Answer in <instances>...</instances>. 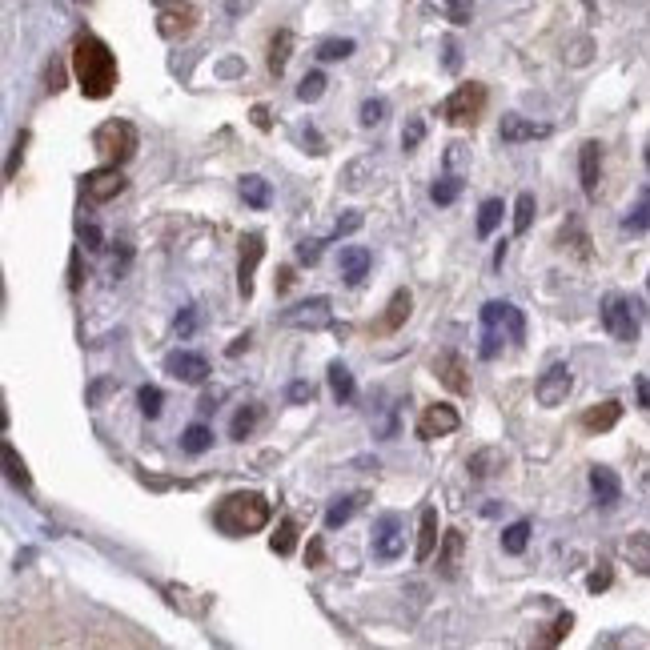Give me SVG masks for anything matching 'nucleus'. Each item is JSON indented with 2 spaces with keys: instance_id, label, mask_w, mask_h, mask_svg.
<instances>
[{
  "instance_id": "nucleus-38",
  "label": "nucleus",
  "mask_w": 650,
  "mask_h": 650,
  "mask_svg": "<svg viewBox=\"0 0 650 650\" xmlns=\"http://www.w3.org/2000/svg\"><path fill=\"white\" fill-rule=\"evenodd\" d=\"M534 209H538V205H534V193H522V197H518V205H514V233H518V237L530 229Z\"/></svg>"
},
{
  "instance_id": "nucleus-5",
  "label": "nucleus",
  "mask_w": 650,
  "mask_h": 650,
  "mask_svg": "<svg viewBox=\"0 0 650 650\" xmlns=\"http://www.w3.org/2000/svg\"><path fill=\"white\" fill-rule=\"evenodd\" d=\"M602 325L614 342H634L638 338V321H634V309L618 297V293H606L602 297Z\"/></svg>"
},
{
  "instance_id": "nucleus-48",
  "label": "nucleus",
  "mask_w": 650,
  "mask_h": 650,
  "mask_svg": "<svg viewBox=\"0 0 650 650\" xmlns=\"http://www.w3.org/2000/svg\"><path fill=\"white\" fill-rule=\"evenodd\" d=\"M422 137H426V125H422V121H410V125L402 129V149H418Z\"/></svg>"
},
{
  "instance_id": "nucleus-13",
  "label": "nucleus",
  "mask_w": 650,
  "mask_h": 650,
  "mask_svg": "<svg viewBox=\"0 0 650 650\" xmlns=\"http://www.w3.org/2000/svg\"><path fill=\"white\" fill-rule=\"evenodd\" d=\"M402 546H406L402 522H398V514H386V518L378 522V534H374V554H378L382 562H394V558L402 554Z\"/></svg>"
},
{
  "instance_id": "nucleus-2",
  "label": "nucleus",
  "mask_w": 650,
  "mask_h": 650,
  "mask_svg": "<svg viewBox=\"0 0 650 650\" xmlns=\"http://www.w3.org/2000/svg\"><path fill=\"white\" fill-rule=\"evenodd\" d=\"M269 522V502L261 494H229L221 506H217V526L233 538L241 534H253Z\"/></svg>"
},
{
  "instance_id": "nucleus-60",
  "label": "nucleus",
  "mask_w": 650,
  "mask_h": 650,
  "mask_svg": "<svg viewBox=\"0 0 650 650\" xmlns=\"http://www.w3.org/2000/svg\"><path fill=\"white\" fill-rule=\"evenodd\" d=\"M289 285H293V273H289V269H281V273H277V289H289Z\"/></svg>"
},
{
  "instance_id": "nucleus-29",
  "label": "nucleus",
  "mask_w": 650,
  "mask_h": 650,
  "mask_svg": "<svg viewBox=\"0 0 650 650\" xmlns=\"http://www.w3.org/2000/svg\"><path fill=\"white\" fill-rule=\"evenodd\" d=\"M622 550H626L630 566H638V570L650 574V534H630V538L622 542Z\"/></svg>"
},
{
  "instance_id": "nucleus-53",
  "label": "nucleus",
  "mask_w": 650,
  "mask_h": 650,
  "mask_svg": "<svg viewBox=\"0 0 650 650\" xmlns=\"http://www.w3.org/2000/svg\"><path fill=\"white\" fill-rule=\"evenodd\" d=\"M634 394H638V406H642V410H650V382H646V378H638V382H634Z\"/></svg>"
},
{
  "instance_id": "nucleus-42",
  "label": "nucleus",
  "mask_w": 650,
  "mask_h": 650,
  "mask_svg": "<svg viewBox=\"0 0 650 650\" xmlns=\"http://www.w3.org/2000/svg\"><path fill=\"white\" fill-rule=\"evenodd\" d=\"M446 5V17L454 21V25H470V17H474V0H442Z\"/></svg>"
},
{
  "instance_id": "nucleus-51",
  "label": "nucleus",
  "mask_w": 650,
  "mask_h": 650,
  "mask_svg": "<svg viewBox=\"0 0 650 650\" xmlns=\"http://www.w3.org/2000/svg\"><path fill=\"white\" fill-rule=\"evenodd\" d=\"M606 586H610V570H606V566L594 570V574L586 578V590H590V594H598V590H606Z\"/></svg>"
},
{
  "instance_id": "nucleus-18",
  "label": "nucleus",
  "mask_w": 650,
  "mask_h": 650,
  "mask_svg": "<svg viewBox=\"0 0 650 650\" xmlns=\"http://www.w3.org/2000/svg\"><path fill=\"white\" fill-rule=\"evenodd\" d=\"M506 466V454L498 450V446H486V450H478V454H470V462H466V470H470V478H490V474H498Z\"/></svg>"
},
{
  "instance_id": "nucleus-28",
  "label": "nucleus",
  "mask_w": 650,
  "mask_h": 650,
  "mask_svg": "<svg viewBox=\"0 0 650 650\" xmlns=\"http://www.w3.org/2000/svg\"><path fill=\"white\" fill-rule=\"evenodd\" d=\"M213 446V430L205 426V422H193L185 434H181V450L185 454H205Z\"/></svg>"
},
{
  "instance_id": "nucleus-1",
  "label": "nucleus",
  "mask_w": 650,
  "mask_h": 650,
  "mask_svg": "<svg viewBox=\"0 0 650 650\" xmlns=\"http://www.w3.org/2000/svg\"><path fill=\"white\" fill-rule=\"evenodd\" d=\"M73 73H77V85L89 101H105L117 85V57L109 53V45L93 33H85L73 49Z\"/></svg>"
},
{
  "instance_id": "nucleus-58",
  "label": "nucleus",
  "mask_w": 650,
  "mask_h": 650,
  "mask_svg": "<svg viewBox=\"0 0 650 650\" xmlns=\"http://www.w3.org/2000/svg\"><path fill=\"white\" fill-rule=\"evenodd\" d=\"M570 622H574V618H570V614H562V618H558V626H554V634H550V642H558V638L570 630Z\"/></svg>"
},
{
  "instance_id": "nucleus-27",
  "label": "nucleus",
  "mask_w": 650,
  "mask_h": 650,
  "mask_svg": "<svg viewBox=\"0 0 650 650\" xmlns=\"http://www.w3.org/2000/svg\"><path fill=\"white\" fill-rule=\"evenodd\" d=\"M502 213H506L502 197H486V201H482V209H478V237H490V233L498 229Z\"/></svg>"
},
{
  "instance_id": "nucleus-61",
  "label": "nucleus",
  "mask_w": 650,
  "mask_h": 650,
  "mask_svg": "<svg viewBox=\"0 0 650 650\" xmlns=\"http://www.w3.org/2000/svg\"><path fill=\"white\" fill-rule=\"evenodd\" d=\"M446 65L458 69V49H454V45H446Z\"/></svg>"
},
{
  "instance_id": "nucleus-49",
  "label": "nucleus",
  "mask_w": 650,
  "mask_h": 650,
  "mask_svg": "<svg viewBox=\"0 0 650 650\" xmlns=\"http://www.w3.org/2000/svg\"><path fill=\"white\" fill-rule=\"evenodd\" d=\"M362 221H366L362 213H346V217L338 221V229H334V241H338V237H350V233H358V229H362Z\"/></svg>"
},
{
  "instance_id": "nucleus-12",
  "label": "nucleus",
  "mask_w": 650,
  "mask_h": 650,
  "mask_svg": "<svg viewBox=\"0 0 650 650\" xmlns=\"http://www.w3.org/2000/svg\"><path fill=\"white\" fill-rule=\"evenodd\" d=\"M458 426H462V418H458V410H454V406H430V410L422 414V422H418V438L434 442V438L454 434Z\"/></svg>"
},
{
  "instance_id": "nucleus-11",
  "label": "nucleus",
  "mask_w": 650,
  "mask_h": 650,
  "mask_svg": "<svg viewBox=\"0 0 650 650\" xmlns=\"http://www.w3.org/2000/svg\"><path fill=\"white\" fill-rule=\"evenodd\" d=\"M165 374H169V378H177V382L201 386V382L209 378V362H205L201 354H193V350H177V354H169V358H165Z\"/></svg>"
},
{
  "instance_id": "nucleus-54",
  "label": "nucleus",
  "mask_w": 650,
  "mask_h": 650,
  "mask_svg": "<svg viewBox=\"0 0 650 650\" xmlns=\"http://www.w3.org/2000/svg\"><path fill=\"white\" fill-rule=\"evenodd\" d=\"M305 145H313V149H309V153H317V157H321V153H325V141H321V137H317V129H305Z\"/></svg>"
},
{
  "instance_id": "nucleus-56",
  "label": "nucleus",
  "mask_w": 650,
  "mask_h": 650,
  "mask_svg": "<svg viewBox=\"0 0 650 650\" xmlns=\"http://www.w3.org/2000/svg\"><path fill=\"white\" fill-rule=\"evenodd\" d=\"M253 125H257V129H269V109H265V105L253 109Z\"/></svg>"
},
{
  "instance_id": "nucleus-15",
  "label": "nucleus",
  "mask_w": 650,
  "mask_h": 650,
  "mask_svg": "<svg viewBox=\"0 0 650 650\" xmlns=\"http://www.w3.org/2000/svg\"><path fill=\"white\" fill-rule=\"evenodd\" d=\"M578 173H582V193L594 197V193H598V181H602V149H598L594 141L582 145V153H578Z\"/></svg>"
},
{
  "instance_id": "nucleus-14",
  "label": "nucleus",
  "mask_w": 650,
  "mask_h": 650,
  "mask_svg": "<svg viewBox=\"0 0 650 650\" xmlns=\"http://www.w3.org/2000/svg\"><path fill=\"white\" fill-rule=\"evenodd\" d=\"M502 141L506 145H522V141H538V137H550V125H542V121H526V117H502Z\"/></svg>"
},
{
  "instance_id": "nucleus-33",
  "label": "nucleus",
  "mask_w": 650,
  "mask_h": 650,
  "mask_svg": "<svg viewBox=\"0 0 650 650\" xmlns=\"http://www.w3.org/2000/svg\"><path fill=\"white\" fill-rule=\"evenodd\" d=\"M354 53V41L350 37H330L317 45V61H346Z\"/></svg>"
},
{
  "instance_id": "nucleus-22",
  "label": "nucleus",
  "mask_w": 650,
  "mask_h": 650,
  "mask_svg": "<svg viewBox=\"0 0 650 650\" xmlns=\"http://www.w3.org/2000/svg\"><path fill=\"white\" fill-rule=\"evenodd\" d=\"M358 494H346V498H334L330 502V510H325V530H342L350 518H354V510H358Z\"/></svg>"
},
{
  "instance_id": "nucleus-62",
  "label": "nucleus",
  "mask_w": 650,
  "mask_h": 650,
  "mask_svg": "<svg viewBox=\"0 0 650 650\" xmlns=\"http://www.w3.org/2000/svg\"><path fill=\"white\" fill-rule=\"evenodd\" d=\"M309 562H313V566L321 562V542H313V546H309Z\"/></svg>"
},
{
  "instance_id": "nucleus-40",
  "label": "nucleus",
  "mask_w": 650,
  "mask_h": 650,
  "mask_svg": "<svg viewBox=\"0 0 650 650\" xmlns=\"http://www.w3.org/2000/svg\"><path fill=\"white\" fill-rule=\"evenodd\" d=\"M325 245H330L325 237H309V241H301V245H297V261H301V265H317Z\"/></svg>"
},
{
  "instance_id": "nucleus-20",
  "label": "nucleus",
  "mask_w": 650,
  "mask_h": 650,
  "mask_svg": "<svg viewBox=\"0 0 650 650\" xmlns=\"http://www.w3.org/2000/svg\"><path fill=\"white\" fill-rule=\"evenodd\" d=\"M330 390H334V398H338L342 406H350V402L358 398V382H354V374H350L342 362H330Z\"/></svg>"
},
{
  "instance_id": "nucleus-25",
  "label": "nucleus",
  "mask_w": 650,
  "mask_h": 650,
  "mask_svg": "<svg viewBox=\"0 0 650 650\" xmlns=\"http://www.w3.org/2000/svg\"><path fill=\"white\" fill-rule=\"evenodd\" d=\"M618 418H622V406H618V402H602V406L586 410L582 426H586V430H610V426H614Z\"/></svg>"
},
{
  "instance_id": "nucleus-4",
  "label": "nucleus",
  "mask_w": 650,
  "mask_h": 650,
  "mask_svg": "<svg viewBox=\"0 0 650 650\" xmlns=\"http://www.w3.org/2000/svg\"><path fill=\"white\" fill-rule=\"evenodd\" d=\"M482 109H486V89L470 81V85H462V89H454V93L446 97L442 117H446L450 125H474Z\"/></svg>"
},
{
  "instance_id": "nucleus-6",
  "label": "nucleus",
  "mask_w": 650,
  "mask_h": 650,
  "mask_svg": "<svg viewBox=\"0 0 650 650\" xmlns=\"http://www.w3.org/2000/svg\"><path fill=\"white\" fill-rule=\"evenodd\" d=\"M281 325H289V330H325L330 325V297L297 301L293 309L281 313Z\"/></svg>"
},
{
  "instance_id": "nucleus-10",
  "label": "nucleus",
  "mask_w": 650,
  "mask_h": 650,
  "mask_svg": "<svg viewBox=\"0 0 650 650\" xmlns=\"http://www.w3.org/2000/svg\"><path fill=\"white\" fill-rule=\"evenodd\" d=\"M261 253H265L261 233H245V237H241V261H237V289H241L245 301L253 297V273H257V265H261Z\"/></svg>"
},
{
  "instance_id": "nucleus-19",
  "label": "nucleus",
  "mask_w": 650,
  "mask_h": 650,
  "mask_svg": "<svg viewBox=\"0 0 650 650\" xmlns=\"http://www.w3.org/2000/svg\"><path fill=\"white\" fill-rule=\"evenodd\" d=\"M434 546H438V510H422V526H418V550H414V558L418 562H426L430 554H434Z\"/></svg>"
},
{
  "instance_id": "nucleus-55",
  "label": "nucleus",
  "mask_w": 650,
  "mask_h": 650,
  "mask_svg": "<svg viewBox=\"0 0 650 650\" xmlns=\"http://www.w3.org/2000/svg\"><path fill=\"white\" fill-rule=\"evenodd\" d=\"M462 161H466V149H462V145H450V153H446V165H450V169H458Z\"/></svg>"
},
{
  "instance_id": "nucleus-21",
  "label": "nucleus",
  "mask_w": 650,
  "mask_h": 650,
  "mask_svg": "<svg viewBox=\"0 0 650 650\" xmlns=\"http://www.w3.org/2000/svg\"><path fill=\"white\" fill-rule=\"evenodd\" d=\"M289 57H293V33H289V29H281V33L269 41V73H273V77H281V73H285V65H289Z\"/></svg>"
},
{
  "instance_id": "nucleus-31",
  "label": "nucleus",
  "mask_w": 650,
  "mask_h": 650,
  "mask_svg": "<svg viewBox=\"0 0 650 650\" xmlns=\"http://www.w3.org/2000/svg\"><path fill=\"white\" fill-rule=\"evenodd\" d=\"M257 418H261V410H257V406H241V410L233 414V426H229V438H233V442H245V438L253 434V426H257Z\"/></svg>"
},
{
  "instance_id": "nucleus-50",
  "label": "nucleus",
  "mask_w": 650,
  "mask_h": 650,
  "mask_svg": "<svg viewBox=\"0 0 650 650\" xmlns=\"http://www.w3.org/2000/svg\"><path fill=\"white\" fill-rule=\"evenodd\" d=\"M626 229H650V197H646V201L626 217Z\"/></svg>"
},
{
  "instance_id": "nucleus-52",
  "label": "nucleus",
  "mask_w": 650,
  "mask_h": 650,
  "mask_svg": "<svg viewBox=\"0 0 650 650\" xmlns=\"http://www.w3.org/2000/svg\"><path fill=\"white\" fill-rule=\"evenodd\" d=\"M113 386H117V382H109V378H105V382H97V386L89 390V402H93V406H101V402H105V394H109Z\"/></svg>"
},
{
  "instance_id": "nucleus-7",
  "label": "nucleus",
  "mask_w": 650,
  "mask_h": 650,
  "mask_svg": "<svg viewBox=\"0 0 650 650\" xmlns=\"http://www.w3.org/2000/svg\"><path fill=\"white\" fill-rule=\"evenodd\" d=\"M193 21H197V9L189 5V0H165V5L157 9V33H161L165 41L185 37V33L193 29Z\"/></svg>"
},
{
  "instance_id": "nucleus-26",
  "label": "nucleus",
  "mask_w": 650,
  "mask_h": 650,
  "mask_svg": "<svg viewBox=\"0 0 650 650\" xmlns=\"http://www.w3.org/2000/svg\"><path fill=\"white\" fill-rule=\"evenodd\" d=\"M410 305H414V301H410V293H406V289H398V293L390 297V305H386V321H382V330H390V334H394L398 325L410 317Z\"/></svg>"
},
{
  "instance_id": "nucleus-45",
  "label": "nucleus",
  "mask_w": 650,
  "mask_h": 650,
  "mask_svg": "<svg viewBox=\"0 0 650 650\" xmlns=\"http://www.w3.org/2000/svg\"><path fill=\"white\" fill-rule=\"evenodd\" d=\"M366 169H374V161L366 157V161H354L350 169H346V189H366V181H362V173Z\"/></svg>"
},
{
  "instance_id": "nucleus-32",
  "label": "nucleus",
  "mask_w": 650,
  "mask_h": 650,
  "mask_svg": "<svg viewBox=\"0 0 650 650\" xmlns=\"http://www.w3.org/2000/svg\"><path fill=\"white\" fill-rule=\"evenodd\" d=\"M526 542H530V522H526V518L502 530V550H506V554H522Z\"/></svg>"
},
{
  "instance_id": "nucleus-46",
  "label": "nucleus",
  "mask_w": 650,
  "mask_h": 650,
  "mask_svg": "<svg viewBox=\"0 0 650 650\" xmlns=\"http://www.w3.org/2000/svg\"><path fill=\"white\" fill-rule=\"evenodd\" d=\"M498 346H502V338L494 334V325H486V334H482V350H478V354H482V362H494V358H498Z\"/></svg>"
},
{
  "instance_id": "nucleus-41",
  "label": "nucleus",
  "mask_w": 650,
  "mask_h": 650,
  "mask_svg": "<svg viewBox=\"0 0 650 650\" xmlns=\"http://www.w3.org/2000/svg\"><path fill=\"white\" fill-rule=\"evenodd\" d=\"M386 113H390V109H386V101H382V97H370V101L362 105V125H366V129H374V125H382V121H386Z\"/></svg>"
},
{
  "instance_id": "nucleus-34",
  "label": "nucleus",
  "mask_w": 650,
  "mask_h": 650,
  "mask_svg": "<svg viewBox=\"0 0 650 650\" xmlns=\"http://www.w3.org/2000/svg\"><path fill=\"white\" fill-rule=\"evenodd\" d=\"M0 454H5V470H9V482H13V486H21V490H29V486H33V478H29L25 462L17 458V450L5 442V450H0Z\"/></svg>"
},
{
  "instance_id": "nucleus-43",
  "label": "nucleus",
  "mask_w": 650,
  "mask_h": 650,
  "mask_svg": "<svg viewBox=\"0 0 650 650\" xmlns=\"http://www.w3.org/2000/svg\"><path fill=\"white\" fill-rule=\"evenodd\" d=\"M502 321H506V330H510V342H522V338H526V321H522V309H514V305H506V313H502Z\"/></svg>"
},
{
  "instance_id": "nucleus-63",
  "label": "nucleus",
  "mask_w": 650,
  "mask_h": 650,
  "mask_svg": "<svg viewBox=\"0 0 650 650\" xmlns=\"http://www.w3.org/2000/svg\"><path fill=\"white\" fill-rule=\"evenodd\" d=\"M646 165H650V149H646Z\"/></svg>"
},
{
  "instance_id": "nucleus-57",
  "label": "nucleus",
  "mask_w": 650,
  "mask_h": 650,
  "mask_svg": "<svg viewBox=\"0 0 650 650\" xmlns=\"http://www.w3.org/2000/svg\"><path fill=\"white\" fill-rule=\"evenodd\" d=\"M69 273H73V277H69V285L77 289V285H81V253H73V265H69Z\"/></svg>"
},
{
  "instance_id": "nucleus-35",
  "label": "nucleus",
  "mask_w": 650,
  "mask_h": 650,
  "mask_svg": "<svg viewBox=\"0 0 650 650\" xmlns=\"http://www.w3.org/2000/svg\"><path fill=\"white\" fill-rule=\"evenodd\" d=\"M458 193H462V177H454V173H446V177H442V181H434V189H430L434 205H454V201H458Z\"/></svg>"
},
{
  "instance_id": "nucleus-47",
  "label": "nucleus",
  "mask_w": 650,
  "mask_h": 650,
  "mask_svg": "<svg viewBox=\"0 0 650 650\" xmlns=\"http://www.w3.org/2000/svg\"><path fill=\"white\" fill-rule=\"evenodd\" d=\"M193 330H197V309L185 305V309L177 313V334H181V338H193Z\"/></svg>"
},
{
  "instance_id": "nucleus-17",
  "label": "nucleus",
  "mask_w": 650,
  "mask_h": 650,
  "mask_svg": "<svg viewBox=\"0 0 650 650\" xmlns=\"http://www.w3.org/2000/svg\"><path fill=\"white\" fill-rule=\"evenodd\" d=\"M590 490H594L598 506H614V502H618V494H622L618 474H614V470H606V466H594V470H590Z\"/></svg>"
},
{
  "instance_id": "nucleus-36",
  "label": "nucleus",
  "mask_w": 650,
  "mask_h": 650,
  "mask_svg": "<svg viewBox=\"0 0 650 650\" xmlns=\"http://www.w3.org/2000/svg\"><path fill=\"white\" fill-rule=\"evenodd\" d=\"M269 546H273V554H293V546H297V522L293 518H281V526L269 538Z\"/></svg>"
},
{
  "instance_id": "nucleus-59",
  "label": "nucleus",
  "mask_w": 650,
  "mask_h": 650,
  "mask_svg": "<svg viewBox=\"0 0 650 650\" xmlns=\"http://www.w3.org/2000/svg\"><path fill=\"white\" fill-rule=\"evenodd\" d=\"M245 346H249V334H241V338H237V342H233V346H229V358H237V354H241V350H245Z\"/></svg>"
},
{
  "instance_id": "nucleus-8",
  "label": "nucleus",
  "mask_w": 650,
  "mask_h": 650,
  "mask_svg": "<svg viewBox=\"0 0 650 650\" xmlns=\"http://www.w3.org/2000/svg\"><path fill=\"white\" fill-rule=\"evenodd\" d=\"M570 390H574V374H570L566 366H550V370L538 378L534 398H538V406L554 410V406H562V402L570 398Z\"/></svg>"
},
{
  "instance_id": "nucleus-24",
  "label": "nucleus",
  "mask_w": 650,
  "mask_h": 650,
  "mask_svg": "<svg viewBox=\"0 0 650 650\" xmlns=\"http://www.w3.org/2000/svg\"><path fill=\"white\" fill-rule=\"evenodd\" d=\"M241 197H245V205H253V209H265L273 193H269V181H265V177L249 173V177H241Z\"/></svg>"
},
{
  "instance_id": "nucleus-23",
  "label": "nucleus",
  "mask_w": 650,
  "mask_h": 650,
  "mask_svg": "<svg viewBox=\"0 0 650 650\" xmlns=\"http://www.w3.org/2000/svg\"><path fill=\"white\" fill-rule=\"evenodd\" d=\"M458 554H462V530H446L442 534V554H438V566L446 578L458 574Z\"/></svg>"
},
{
  "instance_id": "nucleus-3",
  "label": "nucleus",
  "mask_w": 650,
  "mask_h": 650,
  "mask_svg": "<svg viewBox=\"0 0 650 650\" xmlns=\"http://www.w3.org/2000/svg\"><path fill=\"white\" fill-rule=\"evenodd\" d=\"M93 149L109 161V165H125L133 153H137V129L129 121H105L97 133H93Z\"/></svg>"
},
{
  "instance_id": "nucleus-39",
  "label": "nucleus",
  "mask_w": 650,
  "mask_h": 650,
  "mask_svg": "<svg viewBox=\"0 0 650 650\" xmlns=\"http://www.w3.org/2000/svg\"><path fill=\"white\" fill-rule=\"evenodd\" d=\"M137 402H141V414H145V418H157V414H161V406H165V394H161L157 386H141Z\"/></svg>"
},
{
  "instance_id": "nucleus-44",
  "label": "nucleus",
  "mask_w": 650,
  "mask_h": 650,
  "mask_svg": "<svg viewBox=\"0 0 650 650\" xmlns=\"http://www.w3.org/2000/svg\"><path fill=\"white\" fill-rule=\"evenodd\" d=\"M285 398H289V406H305V402L317 398V390H313V382H289Z\"/></svg>"
},
{
  "instance_id": "nucleus-9",
  "label": "nucleus",
  "mask_w": 650,
  "mask_h": 650,
  "mask_svg": "<svg viewBox=\"0 0 650 650\" xmlns=\"http://www.w3.org/2000/svg\"><path fill=\"white\" fill-rule=\"evenodd\" d=\"M121 189H125V173H121V165H101V169L85 173V197H89L93 205L113 201Z\"/></svg>"
},
{
  "instance_id": "nucleus-30",
  "label": "nucleus",
  "mask_w": 650,
  "mask_h": 650,
  "mask_svg": "<svg viewBox=\"0 0 650 650\" xmlns=\"http://www.w3.org/2000/svg\"><path fill=\"white\" fill-rule=\"evenodd\" d=\"M438 374H442V382H446L454 394H466V390H470V382L462 378V358H458V354H446L442 366H438Z\"/></svg>"
},
{
  "instance_id": "nucleus-16",
  "label": "nucleus",
  "mask_w": 650,
  "mask_h": 650,
  "mask_svg": "<svg viewBox=\"0 0 650 650\" xmlns=\"http://www.w3.org/2000/svg\"><path fill=\"white\" fill-rule=\"evenodd\" d=\"M366 273H370V253H366L362 245L342 249V277H346V285L358 289V285L366 281Z\"/></svg>"
},
{
  "instance_id": "nucleus-37",
  "label": "nucleus",
  "mask_w": 650,
  "mask_h": 650,
  "mask_svg": "<svg viewBox=\"0 0 650 650\" xmlns=\"http://www.w3.org/2000/svg\"><path fill=\"white\" fill-rule=\"evenodd\" d=\"M321 93H325V73H321V69L305 73V77H301V85H297V101H305V105H309V101H317Z\"/></svg>"
}]
</instances>
